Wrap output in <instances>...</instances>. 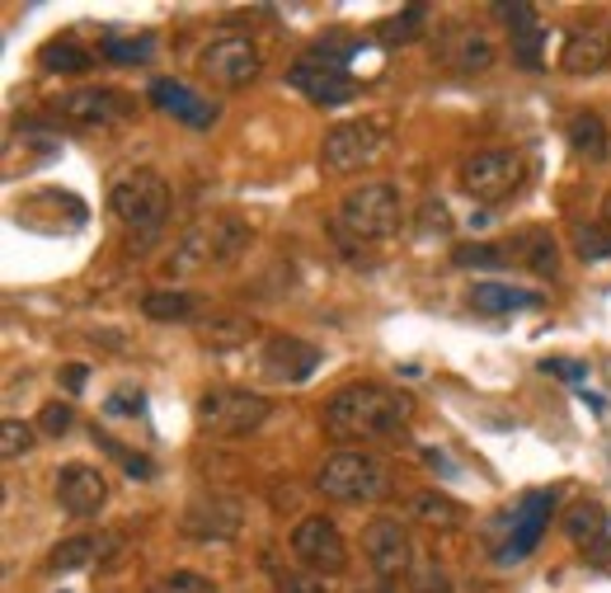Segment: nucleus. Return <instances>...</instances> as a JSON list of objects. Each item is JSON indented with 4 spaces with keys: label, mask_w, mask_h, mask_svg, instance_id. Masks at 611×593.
I'll use <instances>...</instances> for the list:
<instances>
[{
    "label": "nucleus",
    "mask_w": 611,
    "mask_h": 593,
    "mask_svg": "<svg viewBox=\"0 0 611 593\" xmlns=\"http://www.w3.org/2000/svg\"><path fill=\"white\" fill-rule=\"evenodd\" d=\"M415 415V401L405 391H391L381 381H348L324 405V429L334 438H395Z\"/></svg>",
    "instance_id": "1"
},
{
    "label": "nucleus",
    "mask_w": 611,
    "mask_h": 593,
    "mask_svg": "<svg viewBox=\"0 0 611 593\" xmlns=\"http://www.w3.org/2000/svg\"><path fill=\"white\" fill-rule=\"evenodd\" d=\"M250 222L231 217V212H212V217H198L189 231L175 240L165 260V274L169 278H203V274H217V268H231L236 260H245L250 250Z\"/></svg>",
    "instance_id": "2"
},
{
    "label": "nucleus",
    "mask_w": 611,
    "mask_h": 593,
    "mask_svg": "<svg viewBox=\"0 0 611 593\" xmlns=\"http://www.w3.org/2000/svg\"><path fill=\"white\" fill-rule=\"evenodd\" d=\"M400 222H405V193L386 179H372L339 198L330 226L344 245H362V240H391L400 231Z\"/></svg>",
    "instance_id": "3"
},
{
    "label": "nucleus",
    "mask_w": 611,
    "mask_h": 593,
    "mask_svg": "<svg viewBox=\"0 0 611 593\" xmlns=\"http://www.w3.org/2000/svg\"><path fill=\"white\" fill-rule=\"evenodd\" d=\"M169 207H175V193H169L165 175H155V169H127L109 189V212H113V222L132 236V250H141L137 240H151L161 231Z\"/></svg>",
    "instance_id": "4"
},
{
    "label": "nucleus",
    "mask_w": 611,
    "mask_h": 593,
    "mask_svg": "<svg viewBox=\"0 0 611 593\" xmlns=\"http://www.w3.org/2000/svg\"><path fill=\"white\" fill-rule=\"evenodd\" d=\"M316 490L339 504H377L391 494V462L362 447H339L320 462Z\"/></svg>",
    "instance_id": "5"
},
{
    "label": "nucleus",
    "mask_w": 611,
    "mask_h": 593,
    "mask_svg": "<svg viewBox=\"0 0 611 593\" xmlns=\"http://www.w3.org/2000/svg\"><path fill=\"white\" fill-rule=\"evenodd\" d=\"M273 415V401L245 387H207L198 395V429L207 438H250Z\"/></svg>",
    "instance_id": "6"
},
{
    "label": "nucleus",
    "mask_w": 611,
    "mask_h": 593,
    "mask_svg": "<svg viewBox=\"0 0 611 593\" xmlns=\"http://www.w3.org/2000/svg\"><path fill=\"white\" fill-rule=\"evenodd\" d=\"M522 179H527V161H522V151H508V147L475 151L457 169V184L475 203H504V198H513L522 189Z\"/></svg>",
    "instance_id": "7"
},
{
    "label": "nucleus",
    "mask_w": 611,
    "mask_h": 593,
    "mask_svg": "<svg viewBox=\"0 0 611 593\" xmlns=\"http://www.w3.org/2000/svg\"><path fill=\"white\" fill-rule=\"evenodd\" d=\"M386 151V123L381 118H358V123H339L324 133L320 147V165L334 169V175H353V169H367L377 155Z\"/></svg>",
    "instance_id": "8"
},
{
    "label": "nucleus",
    "mask_w": 611,
    "mask_h": 593,
    "mask_svg": "<svg viewBox=\"0 0 611 593\" xmlns=\"http://www.w3.org/2000/svg\"><path fill=\"white\" fill-rule=\"evenodd\" d=\"M198 71H203V80L217 85V90H240V85L259 80L264 56H259V48H254V38L221 34V38H212L207 48L198 52Z\"/></svg>",
    "instance_id": "9"
},
{
    "label": "nucleus",
    "mask_w": 611,
    "mask_h": 593,
    "mask_svg": "<svg viewBox=\"0 0 611 593\" xmlns=\"http://www.w3.org/2000/svg\"><path fill=\"white\" fill-rule=\"evenodd\" d=\"M179 528H183V537H193V542H236L240 528H245V500L231 490L193 494V500L183 504Z\"/></svg>",
    "instance_id": "10"
},
{
    "label": "nucleus",
    "mask_w": 611,
    "mask_h": 593,
    "mask_svg": "<svg viewBox=\"0 0 611 593\" xmlns=\"http://www.w3.org/2000/svg\"><path fill=\"white\" fill-rule=\"evenodd\" d=\"M550 508H556V490H527L518 500V508L508 514V532H504V542L494 546V560L499 565H522L532 556L536 546H542V537L550 528Z\"/></svg>",
    "instance_id": "11"
},
{
    "label": "nucleus",
    "mask_w": 611,
    "mask_h": 593,
    "mask_svg": "<svg viewBox=\"0 0 611 593\" xmlns=\"http://www.w3.org/2000/svg\"><path fill=\"white\" fill-rule=\"evenodd\" d=\"M292 556L320 579L348 570V542H344V532H339V522L324 514H310L292 528Z\"/></svg>",
    "instance_id": "12"
},
{
    "label": "nucleus",
    "mask_w": 611,
    "mask_h": 593,
    "mask_svg": "<svg viewBox=\"0 0 611 593\" xmlns=\"http://www.w3.org/2000/svg\"><path fill=\"white\" fill-rule=\"evenodd\" d=\"M324 353L316 344H306V339L296 335H268L259 353H254V367H259L264 381H273V387H302L306 377H316Z\"/></svg>",
    "instance_id": "13"
},
{
    "label": "nucleus",
    "mask_w": 611,
    "mask_h": 593,
    "mask_svg": "<svg viewBox=\"0 0 611 593\" xmlns=\"http://www.w3.org/2000/svg\"><path fill=\"white\" fill-rule=\"evenodd\" d=\"M362 556L381 579L409 575L415 570V542H409V528L400 518H386V514L372 518L362 528Z\"/></svg>",
    "instance_id": "14"
},
{
    "label": "nucleus",
    "mask_w": 611,
    "mask_h": 593,
    "mask_svg": "<svg viewBox=\"0 0 611 593\" xmlns=\"http://www.w3.org/2000/svg\"><path fill=\"white\" fill-rule=\"evenodd\" d=\"M132 94L109 90V85H85V90H66L56 99V113L76 127H113L132 118Z\"/></svg>",
    "instance_id": "15"
},
{
    "label": "nucleus",
    "mask_w": 611,
    "mask_h": 593,
    "mask_svg": "<svg viewBox=\"0 0 611 593\" xmlns=\"http://www.w3.org/2000/svg\"><path fill=\"white\" fill-rule=\"evenodd\" d=\"M56 504H62L71 518H94L99 508L109 504L104 471L90 462H66L62 471H56Z\"/></svg>",
    "instance_id": "16"
},
{
    "label": "nucleus",
    "mask_w": 611,
    "mask_h": 593,
    "mask_svg": "<svg viewBox=\"0 0 611 593\" xmlns=\"http://www.w3.org/2000/svg\"><path fill=\"white\" fill-rule=\"evenodd\" d=\"M147 99L161 113H169V118H179V123H189V127H198V133H207L212 123L221 118V104L217 99H207V94H193L183 80H175V76H161V80H151V90H147Z\"/></svg>",
    "instance_id": "17"
},
{
    "label": "nucleus",
    "mask_w": 611,
    "mask_h": 593,
    "mask_svg": "<svg viewBox=\"0 0 611 593\" xmlns=\"http://www.w3.org/2000/svg\"><path fill=\"white\" fill-rule=\"evenodd\" d=\"M494 56H499V48L489 42V34H480L471 24L447 28V34L437 38V62L447 71H461V76H485L494 66Z\"/></svg>",
    "instance_id": "18"
},
{
    "label": "nucleus",
    "mask_w": 611,
    "mask_h": 593,
    "mask_svg": "<svg viewBox=\"0 0 611 593\" xmlns=\"http://www.w3.org/2000/svg\"><path fill=\"white\" fill-rule=\"evenodd\" d=\"M288 80H292V90H302L310 104H324V109L348 104V99L358 94V80H353L348 71L324 66V62H310V56H302V62L288 71Z\"/></svg>",
    "instance_id": "19"
},
{
    "label": "nucleus",
    "mask_w": 611,
    "mask_h": 593,
    "mask_svg": "<svg viewBox=\"0 0 611 593\" xmlns=\"http://www.w3.org/2000/svg\"><path fill=\"white\" fill-rule=\"evenodd\" d=\"M564 532L588 560L611 565V514L598 500H578L574 508H564Z\"/></svg>",
    "instance_id": "20"
},
{
    "label": "nucleus",
    "mask_w": 611,
    "mask_h": 593,
    "mask_svg": "<svg viewBox=\"0 0 611 593\" xmlns=\"http://www.w3.org/2000/svg\"><path fill=\"white\" fill-rule=\"evenodd\" d=\"M611 66V34L607 28H574L564 34V48H560V71L564 76H602Z\"/></svg>",
    "instance_id": "21"
},
{
    "label": "nucleus",
    "mask_w": 611,
    "mask_h": 593,
    "mask_svg": "<svg viewBox=\"0 0 611 593\" xmlns=\"http://www.w3.org/2000/svg\"><path fill=\"white\" fill-rule=\"evenodd\" d=\"M564 137H570V147H574L578 161H588V165H602L611 155V133H607V123L593 109H578L574 118L564 123Z\"/></svg>",
    "instance_id": "22"
},
{
    "label": "nucleus",
    "mask_w": 611,
    "mask_h": 593,
    "mask_svg": "<svg viewBox=\"0 0 611 593\" xmlns=\"http://www.w3.org/2000/svg\"><path fill=\"white\" fill-rule=\"evenodd\" d=\"M113 542L118 537L113 532H104V537H94V532H85V537H66V542H56L52 546V556H48V570L56 575V570H80V565H94V560H104L109 551H113Z\"/></svg>",
    "instance_id": "23"
},
{
    "label": "nucleus",
    "mask_w": 611,
    "mask_h": 593,
    "mask_svg": "<svg viewBox=\"0 0 611 593\" xmlns=\"http://www.w3.org/2000/svg\"><path fill=\"white\" fill-rule=\"evenodd\" d=\"M471 302H475V311H485V316H508V311H536L542 306V292L513 288V282H475Z\"/></svg>",
    "instance_id": "24"
},
{
    "label": "nucleus",
    "mask_w": 611,
    "mask_h": 593,
    "mask_svg": "<svg viewBox=\"0 0 611 593\" xmlns=\"http://www.w3.org/2000/svg\"><path fill=\"white\" fill-rule=\"evenodd\" d=\"M409 518L423 522V528H437V532H451L466 522V504L447 500V494L437 490H415L409 494Z\"/></svg>",
    "instance_id": "25"
},
{
    "label": "nucleus",
    "mask_w": 611,
    "mask_h": 593,
    "mask_svg": "<svg viewBox=\"0 0 611 593\" xmlns=\"http://www.w3.org/2000/svg\"><path fill=\"white\" fill-rule=\"evenodd\" d=\"M203 296L198 292H183V288H165V292H147L141 296V316L147 320H161V325H175V320H193L203 316Z\"/></svg>",
    "instance_id": "26"
},
{
    "label": "nucleus",
    "mask_w": 611,
    "mask_h": 593,
    "mask_svg": "<svg viewBox=\"0 0 611 593\" xmlns=\"http://www.w3.org/2000/svg\"><path fill=\"white\" fill-rule=\"evenodd\" d=\"M518 264H527L536 278H556L560 274V245L550 231H522L518 240H508Z\"/></svg>",
    "instance_id": "27"
},
{
    "label": "nucleus",
    "mask_w": 611,
    "mask_h": 593,
    "mask_svg": "<svg viewBox=\"0 0 611 593\" xmlns=\"http://www.w3.org/2000/svg\"><path fill=\"white\" fill-rule=\"evenodd\" d=\"M423 34H429V5H405L400 14L377 24V42H386V48H400V42H415Z\"/></svg>",
    "instance_id": "28"
},
{
    "label": "nucleus",
    "mask_w": 611,
    "mask_h": 593,
    "mask_svg": "<svg viewBox=\"0 0 611 593\" xmlns=\"http://www.w3.org/2000/svg\"><path fill=\"white\" fill-rule=\"evenodd\" d=\"M451 260L457 268H513V250H508V240H475V245H457L451 250Z\"/></svg>",
    "instance_id": "29"
},
{
    "label": "nucleus",
    "mask_w": 611,
    "mask_h": 593,
    "mask_svg": "<svg viewBox=\"0 0 611 593\" xmlns=\"http://www.w3.org/2000/svg\"><path fill=\"white\" fill-rule=\"evenodd\" d=\"M94 56L80 48V42L71 38H52L48 48H42V71H62V76H80V71H90Z\"/></svg>",
    "instance_id": "30"
},
{
    "label": "nucleus",
    "mask_w": 611,
    "mask_h": 593,
    "mask_svg": "<svg viewBox=\"0 0 611 593\" xmlns=\"http://www.w3.org/2000/svg\"><path fill=\"white\" fill-rule=\"evenodd\" d=\"M99 56L104 62H113V66H137V62H151L155 56V38L151 34H141V38H104L99 42Z\"/></svg>",
    "instance_id": "31"
},
{
    "label": "nucleus",
    "mask_w": 611,
    "mask_h": 593,
    "mask_svg": "<svg viewBox=\"0 0 611 593\" xmlns=\"http://www.w3.org/2000/svg\"><path fill=\"white\" fill-rule=\"evenodd\" d=\"M451 231H457V222H451V212L443 198H429L419 212H415V236L419 240H447Z\"/></svg>",
    "instance_id": "32"
},
{
    "label": "nucleus",
    "mask_w": 611,
    "mask_h": 593,
    "mask_svg": "<svg viewBox=\"0 0 611 593\" xmlns=\"http://www.w3.org/2000/svg\"><path fill=\"white\" fill-rule=\"evenodd\" d=\"M513 62L522 71H542L546 66V28H527V34H513Z\"/></svg>",
    "instance_id": "33"
},
{
    "label": "nucleus",
    "mask_w": 611,
    "mask_h": 593,
    "mask_svg": "<svg viewBox=\"0 0 611 593\" xmlns=\"http://www.w3.org/2000/svg\"><path fill=\"white\" fill-rule=\"evenodd\" d=\"M250 335H254V325L240 320V316H217L212 325H203V339L212 349H231V344H240V339H250Z\"/></svg>",
    "instance_id": "34"
},
{
    "label": "nucleus",
    "mask_w": 611,
    "mask_h": 593,
    "mask_svg": "<svg viewBox=\"0 0 611 593\" xmlns=\"http://www.w3.org/2000/svg\"><path fill=\"white\" fill-rule=\"evenodd\" d=\"M151 593H217V584L198 570H169V575L155 579Z\"/></svg>",
    "instance_id": "35"
},
{
    "label": "nucleus",
    "mask_w": 611,
    "mask_h": 593,
    "mask_svg": "<svg viewBox=\"0 0 611 593\" xmlns=\"http://www.w3.org/2000/svg\"><path fill=\"white\" fill-rule=\"evenodd\" d=\"M409 589L415 593H451V575L437 560H415V570H409Z\"/></svg>",
    "instance_id": "36"
},
{
    "label": "nucleus",
    "mask_w": 611,
    "mask_h": 593,
    "mask_svg": "<svg viewBox=\"0 0 611 593\" xmlns=\"http://www.w3.org/2000/svg\"><path fill=\"white\" fill-rule=\"evenodd\" d=\"M28 447H34V429H28L24 419H5V424H0V457L20 462Z\"/></svg>",
    "instance_id": "37"
},
{
    "label": "nucleus",
    "mask_w": 611,
    "mask_h": 593,
    "mask_svg": "<svg viewBox=\"0 0 611 593\" xmlns=\"http://www.w3.org/2000/svg\"><path fill=\"white\" fill-rule=\"evenodd\" d=\"M578 254H584L588 264H602V260H611V231L598 222V226H584L578 231Z\"/></svg>",
    "instance_id": "38"
},
{
    "label": "nucleus",
    "mask_w": 611,
    "mask_h": 593,
    "mask_svg": "<svg viewBox=\"0 0 611 593\" xmlns=\"http://www.w3.org/2000/svg\"><path fill=\"white\" fill-rule=\"evenodd\" d=\"M273 593H330V584L310 570H282L273 575Z\"/></svg>",
    "instance_id": "39"
},
{
    "label": "nucleus",
    "mask_w": 611,
    "mask_h": 593,
    "mask_svg": "<svg viewBox=\"0 0 611 593\" xmlns=\"http://www.w3.org/2000/svg\"><path fill=\"white\" fill-rule=\"evenodd\" d=\"M94 443H99V447H104V452H109V457H118V462L127 466V476H132V480H151V476H155V466H151V457H132V452H127V447H118V443H109V438H99V433H94Z\"/></svg>",
    "instance_id": "40"
},
{
    "label": "nucleus",
    "mask_w": 611,
    "mask_h": 593,
    "mask_svg": "<svg viewBox=\"0 0 611 593\" xmlns=\"http://www.w3.org/2000/svg\"><path fill=\"white\" fill-rule=\"evenodd\" d=\"M494 14L513 28V34H527V28H542L536 24V5H527V0H513V5H494Z\"/></svg>",
    "instance_id": "41"
},
{
    "label": "nucleus",
    "mask_w": 611,
    "mask_h": 593,
    "mask_svg": "<svg viewBox=\"0 0 611 593\" xmlns=\"http://www.w3.org/2000/svg\"><path fill=\"white\" fill-rule=\"evenodd\" d=\"M71 424H76V415H71V405L62 401H52V405H42V415H38V429L42 433H52V438H62Z\"/></svg>",
    "instance_id": "42"
},
{
    "label": "nucleus",
    "mask_w": 611,
    "mask_h": 593,
    "mask_svg": "<svg viewBox=\"0 0 611 593\" xmlns=\"http://www.w3.org/2000/svg\"><path fill=\"white\" fill-rule=\"evenodd\" d=\"M109 415H127V419H141L147 415V401H141V391H118V395H109L104 401Z\"/></svg>",
    "instance_id": "43"
},
{
    "label": "nucleus",
    "mask_w": 611,
    "mask_h": 593,
    "mask_svg": "<svg viewBox=\"0 0 611 593\" xmlns=\"http://www.w3.org/2000/svg\"><path fill=\"white\" fill-rule=\"evenodd\" d=\"M542 373L560 377V381H584V377H588V363H574V358H542Z\"/></svg>",
    "instance_id": "44"
},
{
    "label": "nucleus",
    "mask_w": 611,
    "mask_h": 593,
    "mask_svg": "<svg viewBox=\"0 0 611 593\" xmlns=\"http://www.w3.org/2000/svg\"><path fill=\"white\" fill-rule=\"evenodd\" d=\"M85 377H90V373H85V367H80V363H76V367H66V373H62V381H66V391H71V395H76V391L85 387Z\"/></svg>",
    "instance_id": "45"
},
{
    "label": "nucleus",
    "mask_w": 611,
    "mask_h": 593,
    "mask_svg": "<svg viewBox=\"0 0 611 593\" xmlns=\"http://www.w3.org/2000/svg\"><path fill=\"white\" fill-rule=\"evenodd\" d=\"M423 457H429V466H437V476H447V480L457 476V466H451V462L443 457V452H433V447H429V452H423Z\"/></svg>",
    "instance_id": "46"
},
{
    "label": "nucleus",
    "mask_w": 611,
    "mask_h": 593,
    "mask_svg": "<svg viewBox=\"0 0 611 593\" xmlns=\"http://www.w3.org/2000/svg\"><path fill=\"white\" fill-rule=\"evenodd\" d=\"M358 593H400L395 584H386V579H381V584H367V589H358Z\"/></svg>",
    "instance_id": "47"
},
{
    "label": "nucleus",
    "mask_w": 611,
    "mask_h": 593,
    "mask_svg": "<svg viewBox=\"0 0 611 593\" xmlns=\"http://www.w3.org/2000/svg\"><path fill=\"white\" fill-rule=\"evenodd\" d=\"M598 222H602V226H607V231H611V193L602 198V212H598Z\"/></svg>",
    "instance_id": "48"
}]
</instances>
